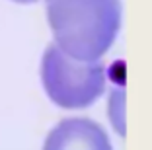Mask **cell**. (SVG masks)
<instances>
[{
    "label": "cell",
    "mask_w": 152,
    "mask_h": 150,
    "mask_svg": "<svg viewBox=\"0 0 152 150\" xmlns=\"http://www.w3.org/2000/svg\"><path fill=\"white\" fill-rule=\"evenodd\" d=\"M53 43L76 61H102L123 22L121 0H43Z\"/></svg>",
    "instance_id": "1"
},
{
    "label": "cell",
    "mask_w": 152,
    "mask_h": 150,
    "mask_svg": "<svg viewBox=\"0 0 152 150\" xmlns=\"http://www.w3.org/2000/svg\"><path fill=\"white\" fill-rule=\"evenodd\" d=\"M41 86L61 109H86L94 105L107 88V66L103 61H76L55 43L45 47L39 66Z\"/></svg>",
    "instance_id": "2"
},
{
    "label": "cell",
    "mask_w": 152,
    "mask_h": 150,
    "mask_svg": "<svg viewBox=\"0 0 152 150\" xmlns=\"http://www.w3.org/2000/svg\"><path fill=\"white\" fill-rule=\"evenodd\" d=\"M41 150H113V146L98 121L66 117L47 132Z\"/></svg>",
    "instance_id": "3"
},
{
    "label": "cell",
    "mask_w": 152,
    "mask_h": 150,
    "mask_svg": "<svg viewBox=\"0 0 152 150\" xmlns=\"http://www.w3.org/2000/svg\"><path fill=\"white\" fill-rule=\"evenodd\" d=\"M107 117H109V121H111L117 135L125 137L127 127H125V86L123 84H117L115 88L109 90Z\"/></svg>",
    "instance_id": "4"
},
{
    "label": "cell",
    "mask_w": 152,
    "mask_h": 150,
    "mask_svg": "<svg viewBox=\"0 0 152 150\" xmlns=\"http://www.w3.org/2000/svg\"><path fill=\"white\" fill-rule=\"evenodd\" d=\"M10 2H16V4H35L39 0H10Z\"/></svg>",
    "instance_id": "5"
}]
</instances>
